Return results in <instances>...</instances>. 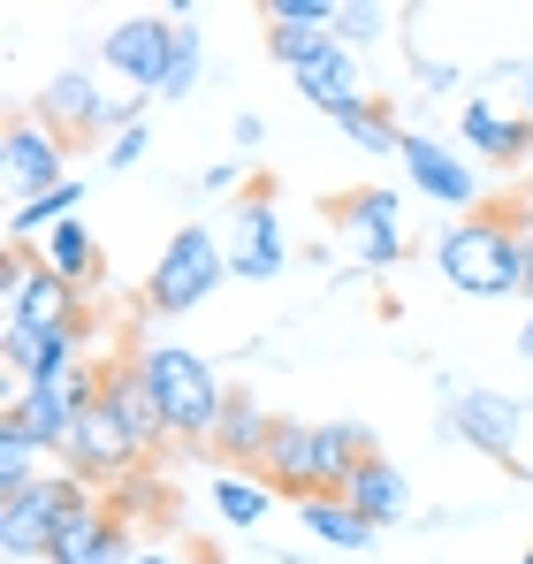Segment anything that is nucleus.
I'll use <instances>...</instances> for the list:
<instances>
[{
	"instance_id": "nucleus-1",
	"label": "nucleus",
	"mask_w": 533,
	"mask_h": 564,
	"mask_svg": "<svg viewBox=\"0 0 533 564\" xmlns=\"http://www.w3.org/2000/svg\"><path fill=\"white\" fill-rule=\"evenodd\" d=\"M130 359H138V375H145V389H153L168 435H176V443H214V420H221V404H229V389L214 381V367H206L198 351L168 344V336L138 344Z\"/></svg>"
},
{
	"instance_id": "nucleus-2",
	"label": "nucleus",
	"mask_w": 533,
	"mask_h": 564,
	"mask_svg": "<svg viewBox=\"0 0 533 564\" xmlns=\"http://www.w3.org/2000/svg\"><path fill=\"white\" fill-rule=\"evenodd\" d=\"M435 260L457 297H519L526 290V237L503 214H472V221L443 229Z\"/></svg>"
},
{
	"instance_id": "nucleus-3",
	"label": "nucleus",
	"mask_w": 533,
	"mask_h": 564,
	"mask_svg": "<svg viewBox=\"0 0 533 564\" xmlns=\"http://www.w3.org/2000/svg\"><path fill=\"white\" fill-rule=\"evenodd\" d=\"M266 54L297 77V93L313 99L328 122L336 115H351V107H366V69H358V54L336 39V31H266Z\"/></svg>"
},
{
	"instance_id": "nucleus-4",
	"label": "nucleus",
	"mask_w": 533,
	"mask_h": 564,
	"mask_svg": "<svg viewBox=\"0 0 533 564\" xmlns=\"http://www.w3.org/2000/svg\"><path fill=\"white\" fill-rule=\"evenodd\" d=\"M85 503L91 480H77V473H39L23 496H0V564H39Z\"/></svg>"
},
{
	"instance_id": "nucleus-5",
	"label": "nucleus",
	"mask_w": 533,
	"mask_h": 564,
	"mask_svg": "<svg viewBox=\"0 0 533 564\" xmlns=\"http://www.w3.org/2000/svg\"><path fill=\"white\" fill-rule=\"evenodd\" d=\"M221 282H229V252H221V237H214L206 221H183L176 237H168V252L153 260L145 305H153V313H191V305H206Z\"/></svg>"
},
{
	"instance_id": "nucleus-6",
	"label": "nucleus",
	"mask_w": 533,
	"mask_h": 564,
	"mask_svg": "<svg viewBox=\"0 0 533 564\" xmlns=\"http://www.w3.org/2000/svg\"><path fill=\"white\" fill-rule=\"evenodd\" d=\"M0 321H23V328H77L85 305H77V282H62L46 268V252L8 245V260H0Z\"/></svg>"
},
{
	"instance_id": "nucleus-7",
	"label": "nucleus",
	"mask_w": 533,
	"mask_h": 564,
	"mask_svg": "<svg viewBox=\"0 0 533 564\" xmlns=\"http://www.w3.org/2000/svg\"><path fill=\"white\" fill-rule=\"evenodd\" d=\"M99 397V367H69V375L54 381H31V389H15L8 381V404H0V420H15L23 435H39L46 451H69V435H77V420H85V404Z\"/></svg>"
},
{
	"instance_id": "nucleus-8",
	"label": "nucleus",
	"mask_w": 533,
	"mask_h": 564,
	"mask_svg": "<svg viewBox=\"0 0 533 564\" xmlns=\"http://www.w3.org/2000/svg\"><path fill=\"white\" fill-rule=\"evenodd\" d=\"M0 184L15 206H31V198H46V191L69 184V138L62 130H46L31 107L8 122V138H0Z\"/></svg>"
},
{
	"instance_id": "nucleus-9",
	"label": "nucleus",
	"mask_w": 533,
	"mask_h": 564,
	"mask_svg": "<svg viewBox=\"0 0 533 564\" xmlns=\"http://www.w3.org/2000/svg\"><path fill=\"white\" fill-rule=\"evenodd\" d=\"M443 427L457 443H472L480 458H503L511 473H526L519 458V435H526V404L519 397H503V389H457L443 412Z\"/></svg>"
},
{
	"instance_id": "nucleus-10",
	"label": "nucleus",
	"mask_w": 533,
	"mask_h": 564,
	"mask_svg": "<svg viewBox=\"0 0 533 564\" xmlns=\"http://www.w3.org/2000/svg\"><path fill=\"white\" fill-rule=\"evenodd\" d=\"M168 54H176V15H122V23L99 39V62H107L115 77H130L138 93H161Z\"/></svg>"
},
{
	"instance_id": "nucleus-11",
	"label": "nucleus",
	"mask_w": 533,
	"mask_h": 564,
	"mask_svg": "<svg viewBox=\"0 0 533 564\" xmlns=\"http://www.w3.org/2000/svg\"><path fill=\"white\" fill-rule=\"evenodd\" d=\"M62 458H77V480H122L145 451H138V435L122 427L115 397L99 389V397L85 404V420H77V435H69V451H62Z\"/></svg>"
},
{
	"instance_id": "nucleus-12",
	"label": "nucleus",
	"mask_w": 533,
	"mask_h": 564,
	"mask_svg": "<svg viewBox=\"0 0 533 564\" xmlns=\"http://www.w3.org/2000/svg\"><path fill=\"white\" fill-rule=\"evenodd\" d=\"M344 245L358 252V268H396L404 260V198L381 184H366L358 198H344Z\"/></svg>"
},
{
	"instance_id": "nucleus-13",
	"label": "nucleus",
	"mask_w": 533,
	"mask_h": 564,
	"mask_svg": "<svg viewBox=\"0 0 533 564\" xmlns=\"http://www.w3.org/2000/svg\"><path fill=\"white\" fill-rule=\"evenodd\" d=\"M77 336H85V321L77 328H23V321H0V367L15 389H31V381H54L77 367Z\"/></svg>"
},
{
	"instance_id": "nucleus-14",
	"label": "nucleus",
	"mask_w": 533,
	"mask_h": 564,
	"mask_svg": "<svg viewBox=\"0 0 533 564\" xmlns=\"http://www.w3.org/2000/svg\"><path fill=\"white\" fill-rule=\"evenodd\" d=\"M31 115L46 122V130H62L69 145L77 138H107L115 122H107V93L91 85L85 69H54L46 85H39V99H31Z\"/></svg>"
},
{
	"instance_id": "nucleus-15",
	"label": "nucleus",
	"mask_w": 533,
	"mask_h": 564,
	"mask_svg": "<svg viewBox=\"0 0 533 564\" xmlns=\"http://www.w3.org/2000/svg\"><path fill=\"white\" fill-rule=\"evenodd\" d=\"M396 161H404V176L427 191L435 206H472V198H480L472 161H465V153H449L443 138H427V130H404V153H396Z\"/></svg>"
},
{
	"instance_id": "nucleus-16",
	"label": "nucleus",
	"mask_w": 533,
	"mask_h": 564,
	"mask_svg": "<svg viewBox=\"0 0 533 564\" xmlns=\"http://www.w3.org/2000/svg\"><path fill=\"white\" fill-rule=\"evenodd\" d=\"M229 275L237 282H274L282 275V221H274L266 184L237 206V252H229Z\"/></svg>"
},
{
	"instance_id": "nucleus-17",
	"label": "nucleus",
	"mask_w": 533,
	"mask_h": 564,
	"mask_svg": "<svg viewBox=\"0 0 533 564\" xmlns=\"http://www.w3.org/2000/svg\"><path fill=\"white\" fill-rule=\"evenodd\" d=\"M313 473H320V427H305V420H274V443H266L260 458V480L274 496H313Z\"/></svg>"
},
{
	"instance_id": "nucleus-18",
	"label": "nucleus",
	"mask_w": 533,
	"mask_h": 564,
	"mask_svg": "<svg viewBox=\"0 0 533 564\" xmlns=\"http://www.w3.org/2000/svg\"><path fill=\"white\" fill-rule=\"evenodd\" d=\"M457 138L480 153V161H526L533 153V115H503L496 99L480 93V99H465V115H457Z\"/></svg>"
},
{
	"instance_id": "nucleus-19",
	"label": "nucleus",
	"mask_w": 533,
	"mask_h": 564,
	"mask_svg": "<svg viewBox=\"0 0 533 564\" xmlns=\"http://www.w3.org/2000/svg\"><path fill=\"white\" fill-rule=\"evenodd\" d=\"M344 503H351L366 527H396V519H412V480L396 458H366L351 473V488H344Z\"/></svg>"
},
{
	"instance_id": "nucleus-20",
	"label": "nucleus",
	"mask_w": 533,
	"mask_h": 564,
	"mask_svg": "<svg viewBox=\"0 0 533 564\" xmlns=\"http://www.w3.org/2000/svg\"><path fill=\"white\" fill-rule=\"evenodd\" d=\"M99 389L115 397V412H122V427L138 435V451L153 458V451L168 443V420H161V404H153V389H145V375H138V359H122V367H107V375H99Z\"/></svg>"
},
{
	"instance_id": "nucleus-21",
	"label": "nucleus",
	"mask_w": 533,
	"mask_h": 564,
	"mask_svg": "<svg viewBox=\"0 0 533 564\" xmlns=\"http://www.w3.org/2000/svg\"><path fill=\"white\" fill-rule=\"evenodd\" d=\"M366 458H381L366 427H351V420L320 427V473H313V496H344V488H351V473L366 466Z\"/></svg>"
},
{
	"instance_id": "nucleus-22",
	"label": "nucleus",
	"mask_w": 533,
	"mask_h": 564,
	"mask_svg": "<svg viewBox=\"0 0 533 564\" xmlns=\"http://www.w3.org/2000/svg\"><path fill=\"white\" fill-rule=\"evenodd\" d=\"M266 443H274V420H266L252 397H229V404H221V420H214V451H221V458H244V466H260Z\"/></svg>"
},
{
	"instance_id": "nucleus-23",
	"label": "nucleus",
	"mask_w": 533,
	"mask_h": 564,
	"mask_svg": "<svg viewBox=\"0 0 533 564\" xmlns=\"http://www.w3.org/2000/svg\"><path fill=\"white\" fill-rule=\"evenodd\" d=\"M297 527H305L313 542H328V550H366V542H373V527L358 519L344 496H305V503H297Z\"/></svg>"
},
{
	"instance_id": "nucleus-24",
	"label": "nucleus",
	"mask_w": 533,
	"mask_h": 564,
	"mask_svg": "<svg viewBox=\"0 0 533 564\" xmlns=\"http://www.w3.org/2000/svg\"><path fill=\"white\" fill-rule=\"evenodd\" d=\"M214 511H221L237 534H252L266 511H274V488H266L260 473H214Z\"/></svg>"
},
{
	"instance_id": "nucleus-25",
	"label": "nucleus",
	"mask_w": 533,
	"mask_h": 564,
	"mask_svg": "<svg viewBox=\"0 0 533 564\" xmlns=\"http://www.w3.org/2000/svg\"><path fill=\"white\" fill-rule=\"evenodd\" d=\"M77 198H85V184L69 176V184H62V191H46V198H31V206H15V214H8V245H31L39 229L54 237L62 221H77Z\"/></svg>"
},
{
	"instance_id": "nucleus-26",
	"label": "nucleus",
	"mask_w": 533,
	"mask_h": 564,
	"mask_svg": "<svg viewBox=\"0 0 533 564\" xmlns=\"http://www.w3.org/2000/svg\"><path fill=\"white\" fill-rule=\"evenodd\" d=\"M39 458H54L39 435H23L15 420H0V496H23L39 480Z\"/></svg>"
},
{
	"instance_id": "nucleus-27",
	"label": "nucleus",
	"mask_w": 533,
	"mask_h": 564,
	"mask_svg": "<svg viewBox=\"0 0 533 564\" xmlns=\"http://www.w3.org/2000/svg\"><path fill=\"white\" fill-rule=\"evenodd\" d=\"M46 268H54L62 282H77V290L99 275V245L85 237V221H62V229L46 237Z\"/></svg>"
},
{
	"instance_id": "nucleus-28",
	"label": "nucleus",
	"mask_w": 533,
	"mask_h": 564,
	"mask_svg": "<svg viewBox=\"0 0 533 564\" xmlns=\"http://www.w3.org/2000/svg\"><path fill=\"white\" fill-rule=\"evenodd\" d=\"M336 130L351 138L358 153H404V130H396V115H389L381 99H366V107H351V115H336Z\"/></svg>"
},
{
	"instance_id": "nucleus-29",
	"label": "nucleus",
	"mask_w": 533,
	"mask_h": 564,
	"mask_svg": "<svg viewBox=\"0 0 533 564\" xmlns=\"http://www.w3.org/2000/svg\"><path fill=\"white\" fill-rule=\"evenodd\" d=\"M198 62H206V39H198V23H191V15H176V54H168V77H161V93H153V99H191Z\"/></svg>"
},
{
	"instance_id": "nucleus-30",
	"label": "nucleus",
	"mask_w": 533,
	"mask_h": 564,
	"mask_svg": "<svg viewBox=\"0 0 533 564\" xmlns=\"http://www.w3.org/2000/svg\"><path fill=\"white\" fill-rule=\"evenodd\" d=\"M266 31H336L328 0H266Z\"/></svg>"
},
{
	"instance_id": "nucleus-31",
	"label": "nucleus",
	"mask_w": 533,
	"mask_h": 564,
	"mask_svg": "<svg viewBox=\"0 0 533 564\" xmlns=\"http://www.w3.org/2000/svg\"><path fill=\"white\" fill-rule=\"evenodd\" d=\"M99 161H107V176H122V169H138V161H145V122H130V130H115Z\"/></svg>"
},
{
	"instance_id": "nucleus-32",
	"label": "nucleus",
	"mask_w": 533,
	"mask_h": 564,
	"mask_svg": "<svg viewBox=\"0 0 533 564\" xmlns=\"http://www.w3.org/2000/svg\"><path fill=\"white\" fill-rule=\"evenodd\" d=\"M373 31H381V8H358V0H351V8H336V39H344L351 54L373 39Z\"/></svg>"
},
{
	"instance_id": "nucleus-33",
	"label": "nucleus",
	"mask_w": 533,
	"mask_h": 564,
	"mask_svg": "<svg viewBox=\"0 0 533 564\" xmlns=\"http://www.w3.org/2000/svg\"><path fill=\"white\" fill-rule=\"evenodd\" d=\"M138 564H191V557H176V550H138Z\"/></svg>"
},
{
	"instance_id": "nucleus-34",
	"label": "nucleus",
	"mask_w": 533,
	"mask_h": 564,
	"mask_svg": "<svg viewBox=\"0 0 533 564\" xmlns=\"http://www.w3.org/2000/svg\"><path fill=\"white\" fill-rule=\"evenodd\" d=\"M519 359H533V321H526V328H519Z\"/></svg>"
},
{
	"instance_id": "nucleus-35",
	"label": "nucleus",
	"mask_w": 533,
	"mask_h": 564,
	"mask_svg": "<svg viewBox=\"0 0 533 564\" xmlns=\"http://www.w3.org/2000/svg\"><path fill=\"white\" fill-rule=\"evenodd\" d=\"M519 297H533V237H526V290H519Z\"/></svg>"
},
{
	"instance_id": "nucleus-36",
	"label": "nucleus",
	"mask_w": 533,
	"mask_h": 564,
	"mask_svg": "<svg viewBox=\"0 0 533 564\" xmlns=\"http://www.w3.org/2000/svg\"><path fill=\"white\" fill-rule=\"evenodd\" d=\"M526 115H533V62H526Z\"/></svg>"
},
{
	"instance_id": "nucleus-37",
	"label": "nucleus",
	"mask_w": 533,
	"mask_h": 564,
	"mask_svg": "<svg viewBox=\"0 0 533 564\" xmlns=\"http://www.w3.org/2000/svg\"><path fill=\"white\" fill-rule=\"evenodd\" d=\"M526 564H533V550H526Z\"/></svg>"
}]
</instances>
